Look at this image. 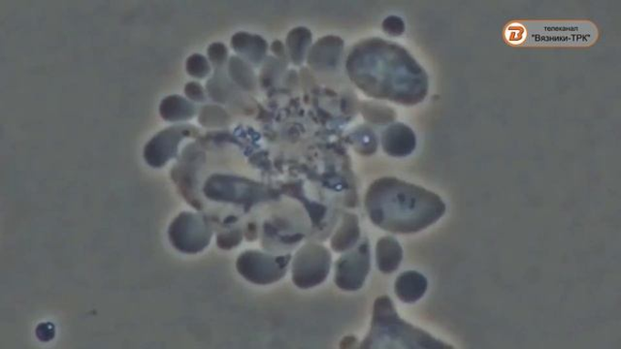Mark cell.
Wrapping results in <instances>:
<instances>
[{"label":"cell","instance_id":"7a4b0ae2","mask_svg":"<svg viewBox=\"0 0 621 349\" xmlns=\"http://www.w3.org/2000/svg\"><path fill=\"white\" fill-rule=\"evenodd\" d=\"M381 59L378 67H357L376 70V74L355 77L356 83L378 98H385L404 105H416L426 98L429 77L415 58L402 47L381 41Z\"/></svg>","mask_w":621,"mask_h":349},{"label":"cell","instance_id":"30bf717a","mask_svg":"<svg viewBox=\"0 0 621 349\" xmlns=\"http://www.w3.org/2000/svg\"><path fill=\"white\" fill-rule=\"evenodd\" d=\"M403 261V249L399 241L386 236L378 241L376 246V263L383 274L395 272Z\"/></svg>","mask_w":621,"mask_h":349},{"label":"cell","instance_id":"6da1fadb","mask_svg":"<svg viewBox=\"0 0 621 349\" xmlns=\"http://www.w3.org/2000/svg\"><path fill=\"white\" fill-rule=\"evenodd\" d=\"M366 208L373 224L396 234L427 230L447 209L436 193L391 177L374 181L367 193Z\"/></svg>","mask_w":621,"mask_h":349},{"label":"cell","instance_id":"277c9868","mask_svg":"<svg viewBox=\"0 0 621 349\" xmlns=\"http://www.w3.org/2000/svg\"><path fill=\"white\" fill-rule=\"evenodd\" d=\"M331 254L329 251L316 244L303 246L293 262V281L303 290L323 283L330 272Z\"/></svg>","mask_w":621,"mask_h":349},{"label":"cell","instance_id":"4fadbf2b","mask_svg":"<svg viewBox=\"0 0 621 349\" xmlns=\"http://www.w3.org/2000/svg\"><path fill=\"white\" fill-rule=\"evenodd\" d=\"M383 28L391 36H400L405 32V24L401 18L391 16L384 21Z\"/></svg>","mask_w":621,"mask_h":349},{"label":"cell","instance_id":"ba28073f","mask_svg":"<svg viewBox=\"0 0 621 349\" xmlns=\"http://www.w3.org/2000/svg\"><path fill=\"white\" fill-rule=\"evenodd\" d=\"M382 145L388 156L405 158L413 154L416 149V134L404 124L392 125L384 131Z\"/></svg>","mask_w":621,"mask_h":349},{"label":"cell","instance_id":"5b68a950","mask_svg":"<svg viewBox=\"0 0 621 349\" xmlns=\"http://www.w3.org/2000/svg\"><path fill=\"white\" fill-rule=\"evenodd\" d=\"M370 270V242L368 239H365L355 250L347 251L337 262L335 282L342 291L357 292L365 284Z\"/></svg>","mask_w":621,"mask_h":349},{"label":"cell","instance_id":"52a82bcc","mask_svg":"<svg viewBox=\"0 0 621 349\" xmlns=\"http://www.w3.org/2000/svg\"><path fill=\"white\" fill-rule=\"evenodd\" d=\"M210 234L202 221L193 216H181L171 229V239L179 250L193 253L208 245Z\"/></svg>","mask_w":621,"mask_h":349},{"label":"cell","instance_id":"5bb4252c","mask_svg":"<svg viewBox=\"0 0 621 349\" xmlns=\"http://www.w3.org/2000/svg\"><path fill=\"white\" fill-rule=\"evenodd\" d=\"M188 69L191 75L196 76V77H202V76L206 75L209 68L203 56H193L189 60Z\"/></svg>","mask_w":621,"mask_h":349},{"label":"cell","instance_id":"9c48e42d","mask_svg":"<svg viewBox=\"0 0 621 349\" xmlns=\"http://www.w3.org/2000/svg\"><path fill=\"white\" fill-rule=\"evenodd\" d=\"M429 282L417 271H407L400 274L395 283V293L400 301L416 303L427 293Z\"/></svg>","mask_w":621,"mask_h":349},{"label":"cell","instance_id":"7c38bea8","mask_svg":"<svg viewBox=\"0 0 621 349\" xmlns=\"http://www.w3.org/2000/svg\"><path fill=\"white\" fill-rule=\"evenodd\" d=\"M175 103L176 108L174 106L172 98L168 100H165V102L162 103L161 112L163 117H165L166 118L172 119L175 111L179 112L180 118L186 117L188 118V115L190 113H192L190 104L185 100L178 98V97H175Z\"/></svg>","mask_w":621,"mask_h":349},{"label":"cell","instance_id":"8992f818","mask_svg":"<svg viewBox=\"0 0 621 349\" xmlns=\"http://www.w3.org/2000/svg\"><path fill=\"white\" fill-rule=\"evenodd\" d=\"M291 255L274 257L259 251L244 253L237 267L241 274L256 284H271L280 281L286 272Z\"/></svg>","mask_w":621,"mask_h":349},{"label":"cell","instance_id":"8fae6325","mask_svg":"<svg viewBox=\"0 0 621 349\" xmlns=\"http://www.w3.org/2000/svg\"><path fill=\"white\" fill-rule=\"evenodd\" d=\"M360 238L358 219L355 215H347L343 223L331 240V248L337 252L353 249Z\"/></svg>","mask_w":621,"mask_h":349},{"label":"cell","instance_id":"3957f363","mask_svg":"<svg viewBox=\"0 0 621 349\" xmlns=\"http://www.w3.org/2000/svg\"><path fill=\"white\" fill-rule=\"evenodd\" d=\"M361 348L450 349L426 331L406 323L388 296L374 303L371 329Z\"/></svg>","mask_w":621,"mask_h":349}]
</instances>
